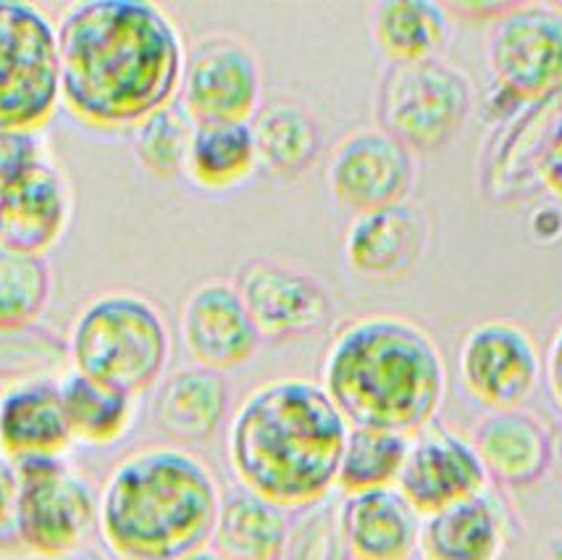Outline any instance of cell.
<instances>
[{
  "label": "cell",
  "mask_w": 562,
  "mask_h": 560,
  "mask_svg": "<svg viewBox=\"0 0 562 560\" xmlns=\"http://www.w3.org/2000/svg\"><path fill=\"white\" fill-rule=\"evenodd\" d=\"M58 30L61 103L100 132L135 130L179 96L184 43L150 0H82Z\"/></svg>",
  "instance_id": "6da1fadb"
},
{
  "label": "cell",
  "mask_w": 562,
  "mask_h": 560,
  "mask_svg": "<svg viewBox=\"0 0 562 560\" xmlns=\"http://www.w3.org/2000/svg\"><path fill=\"white\" fill-rule=\"evenodd\" d=\"M350 424L313 379L256 387L234 411L226 456L243 490L284 511L316 508L337 490Z\"/></svg>",
  "instance_id": "7a4b0ae2"
},
{
  "label": "cell",
  "mask_w": 562,
  "mask_h": 560,
  "mask_svg": "<svg viewBox=\"0 0 562 560\" xmlns=\"http://www.w3.org/2000/svg\"><path fill=\"white\" fill-rule=\"evenodd\" d=\"M321 387L345 422L413 437L447 395V366L431 332L400 313H366L331 339Z\"/></svg>",
  "instance_id": "3957f363"
},
{
  "label": "cell",
  "mask_w": 562,
  "mask_h": 560,
  "mask_svg": "<svg viewBox=\"0 0 562 560\" xmlns=\"http://www.w3.org/2000/svg\"><path fill=\"white\" fill-rule=\"evenodd\" d=\"M203 458L173 445L126 456L98 495V531L116 560H187L211 548L221 508Z\"/></svg>",
  "instance_id": "277c9868"
},
{
  "label": "cell",
  "mask_w": 562,
  "mask_h": 560,
  "mask_svg": "<svg viewBox=\"0 0 562 560\" xmlns=\"http://www.w3.org/2000/svg\"><path fill=\"white\" fill-rule=\"evenodd\" d=\"M69 358L74 371L139 397L171 361L164 311L135 290L100 292L74 318Z\"/></svg>",
  "instance_id": "5b68a950"
},
{
  "label": "cell",
  "mask_w": 562,
  "mask_h": 560,
  "mask_svg": "<svg viewBox=\"0 0 562 560\" xmlns=\"http://www.w3.org/2000/svg\"><path fill=\"white\" fill-rule=\"evenodd\" d=\"M473 111L471 77L447 58L390 64L376 96L379 130L416 153H437L463 132Z\"/></svg>",
  "instance_id": "8992f818"
},
{
  "label": "cell",
  "mask_w": 562,
  "mask_h": 560,
  "mask_svg": "<svg viewBox=\"0 0 562 560\" xmlns=\"http://www.w3.org/2000/svg\"><path fill=\"white\" fill-rule=\"evenodd\" d=\"M58 105L56 24L35 3L0 0V130L40 132Z\"/></svg>",
  "instance_id": "52a82bcc"
},
{
  "label": "cell",
  "mask_w": 562,
  "mask_h": 560,
  "mask_svg": "<svg viewBox=\"0 0 562 560\" xmlns=\"http://www.w3.org/2000/svg\"><path fill=\"white\" fill-rule=\"evenodd\" d=\"M16 473V531L26 558H64L85 548L98 526V495L66 458L11 463Z\"/></svg>",
  "instance_id": "ba28073f"
},
{
  "label": "cell",
  "mask_w": 562,
  "mask_h": 560,
  "mask_svg": "<svg viewBox=\"0 0 562 560\" xmlns=\"http://www.w3.org/2000/svg\"><path fill=\"white\" fill-rule=\"evenodd\" d=\"M486 61L494 82L520 103L562 96V9L552 3H513L492 24Z\"/></svg>",
  "instance_id": "9c48e42d"
},
{
  "label": "cell",
  "mask_w": 562,
  "mask_h": 560,
  "mask_svg": "<svg viewBox=\"0 0 562 560\" xmlns=\"http://www.w3.org/2000/svg\"><path fill=\"white\" fill-rule=\"evenodd\" d=\"M263 96L258 56L243 37L216 32L184 56L179 98L195 124L252 122Z\"/></svg>",
  "instance_id": "30bf717a"
},
{
  "label": "cell",
  "mask_w": 562,
  "mask_h": 560,
  "mask_svg": "<svg viewBox=\"0 0 562 560\" xmlns=\"http://www.w3.org/2000/svg\"><path fill=\"white\" fill-rule=\"evenodd\" d=\"M458 371L465 392L490 411H518L531 400L544 373V358L520 324L490 318L468 329Z\"/></svg>",
  "instance_id": "8fae6325"
},
{
  "label": "cell",
  "mask_w": 562,
  "mask_h": 560,
  "mask_svg": "<svg viewBox=\"0 0 562 560\" xmlns=\"http://www.w3.org/2000/svg\"><path fill=\"white\" fill-rule=\"evenodd\" d=\"M490 490V473L468 437L434 422L411 437L397 492L420 518Z\"/></svg>",
  "instance_id": "7c38bea8"
},
{
  "label": "cell",
  "mask_w": 562,
  "mask_h": 560,
  "mask_svg": "<svg viewBox=\"0 0 562 560\" xmlns=\"http://www.w3.org/2000/svg\"><path fill=\"white\" fill-rule=\"evenodd\" d=\"M416 184V156L379 126L350 132L329 161V190L355 216L405 203Z\"/></svg>",
  "instance_id": "4fadbf2b"
},
{
  "label": "cell",
  "mask_w": 562,
  "mask_h": 560,
  "mask_svg": "<svg viewBox=\"0 0 562 560\" xmlns=\"http://www.w3.org/2000/svg\"><path fill=\"white\" fill-rule=\"evenodd\" d=\"M179 335L192 363L216 373L250 363L263 343L237 284L226 279L192 287L179 311Z\"/></svg>",
  "instance_id": "5bb4252c"
},
{
  "label": "cell",
  "mask_w": 562,
  "mask_h": 560,
  "mask_svg": "<svg viewBox=\"0 0 562 560\" xmlns=\"http://www.w3.org/2000/svg\"><path fill=\"white\" fill-rule=\"evenodd\" d=\"M234 284L263 339L303 337L329 322V292L297 266L258 258L239 269Z\"/></svg>",
  "instance_id": "9a60e30c"
},
{
  "label": "cell",
  "mask_w": 562,
  "mask_h": 560,
  "mask_svg": "<svg viewBox=\"0 0 562 560\" xmlns=\"http://www.w3.org/2000/svg\"><path fill=\"white\" fill-rule=\"evenodd\" d=\"M562 124V96L528 103L510 122L494 126L481 161V187L492 200L510 203L539 187L537 171L547 145Z\"/></svg>",
  "instance_id": "2e32d148"
},
{
  "label": "cell",
  "mask_w": 562,
  "mask_h": 560,
  "mask_svg": "<svg viewBox=\"0 0 562 560\" xmlns=\"http://www.w3.org/2000/svg\"><path fill=\"white\" fill-rule=\"evenodd\" d=\"M428 245L424 211L411 203L360 213L345 235V264L358 279L392 284L411 277Z\"/></svg>",
  "instance_id": "e0dca14e"
},
{
  "label": "cell",
  "mask_w": 562,
  "mask_h": 560,
  "mask_svg": "<svg viewBox=\"0 0 562 560\" xmlns=\"http://www.w3.org/2000/svg\"><path fill=\"white\" fill-rule=\"evenodd\" d=\"M71 222V190L58 166L45 158L0 190V243L45 256Z\"/></svg>",
  "instance_id": "ac0fdd59"
},
{
  "label": "cell",
  "mask_w": 562,
  "mask_h": 560,
  "mask_svg": "<svg viewBox=\"0 0 562 560\" xmlns=\"http://www.w3.org/2000/svg\"><path fill=\"white\" fill-rule=\"evenodd\" d=\"M74 437L66 422L61 387L48 377L13 382L0 392V458H64Z\"/></svg>",
  "instance_id": "d6986e66"
},
{
  "label": "cell",
  "mask_w": 562,
  "mask_h": 560,
  "mask_svg": "<svg viewBox=\"0 0 562 560\" xmlns=\"http://www.w3.org/2000/svg\"><path fill=\"white\" fill-rule=\"evenodd\" d=\"M420 522L397 486L347 495L337 508L339 535L352 560H411L418 550Z\"/></svg>",
  "instance_id": "ffe728a7"
},
{
  "label": "cell",
  "mask_w": 562,
  "mask_h": 560,
  "mask_svg": "<svg viewBox=\"0 0 562 560\" xmlns=\"http://www.w3.org/2000/svg\"><path fill=\"white\" fill-rule=\"evenodd\" d=\"M471 443L490 482L513 490L537 484L552 466V432L524 408L490 411L479 422Z\"/></svg>",
  "instance_id": "44dd1931"
},
{
  "label": "cell",
  "mask_w": 562,
  "mask_h": 560,
  "mask_svg": "<svg viewBox=\"0 0 562 560\" xmlns=\"http://www.w3.org/2000/svg\"><path fill=\"white\" fill-rule=\"evenodd\" d=\"M510 518L505 505L486 490L463 503L431 513L420 522L418 552L424 560H499Z\"/></svg>",
  "instance_id": "7402d4cb"
},
{
  "label": "cell",
  "mask_w": 562,
  "mask_h": 560,
  "mask_svg": "<svg viewBox=\"0 0 562 560\" xmlns=\"http://www.w3.org/2000/svg\"><path fill=\"white\" fill-rule=\"evenodd\" d=\"M229 413V384L224 373L184 366L158 387L153 418L166 437L177 443H205Z\"/></svg>",
  "instance_id": "603a6c76"
},
{
  "label": "cell",
  "mask_w": 562,
  "mask_h": 560,
  "mask_svg": "<svg viewBox=\"0 0 562 560\" xmlns=\"http://www.w3.org/2000/svg\"><path fill=\"white\" fill-rule=\"evenodd\" d=\"M371 35L390 64L428 61L450 43L452 16L431 0H384L371 11Z\"/></svg>",
  "instance_id": "cb8c5ba5"
},
{
  "label": "cell",
  "mask_w": 562,
  "mask_h": 560,
  "mask_svg": "<svg viewBox=\"0 0 562 560\" xmlns=\"http://www.w3.org/2000/svg\"><path fill=\"white\" fill-rule=\"evenodd\" d=\"M286 511L247 490L221 497L211 548L226 560H281L290 542Z\"/></svg>",
  "instance_id": "d4e9b609"
},
{
  "label": "cell",
  "mask_w": 562,
  "mask_h": 560,
  "mask_svg": "<svg viewBox=\"0 0 562 560\" xmlns=\"http://www.w3.org/2000/svg\"><path fill=\"white\" fill-rule=\"evenodd\" d=\"M258 164L273 177H300L321 153V124L307 105L292 98L260 103L252 116Z\"/></svg>",
  "instance_id": "484cf974"
},
{
  "label": "cell",
  "mask_w": 562,
  "mask_h": 560,
  "mask_svg": "<svg viewBox=\"0 0 562 560\" xmlns=\"http://www.w3.org/2000/svg\"><path fill=\"white\" fill-rule=\"evenodd\" d=\"M258 169L250 122L195 124L184 166L192 184L209 192H226L245 184Z\"/></svg>",
  "instance_id": "4316f807"
},
{
  "label": "cell",
  "mask_w": 562,
  "mask_h": 560,
  "mask_svg": "<svg viewBox=\"0 0 562 560\" xmlns=\"http://www.w3.org/2000/svg\"><path fill=\"white\" fill-rule=\"evenodd\" d=\"M64 413L74 443L105 448L126 437L137 418V397L109 387L79 371H69L58 382Z\"/></svg>",
  "instance_id": "83f0119b"
},
{
  "label": "cell",
  "mask_w": 562,
  "mask_h": 560,
  "mask_svg": "<svg viewBox=\"0 0 562 560\" xmlns=\"http://www.w3.org/2000/svg\"><path fill=\"white\" fill-rule=\"evenodd\" d=\"M50 295L48 258L0 243V335L32 329L48 311Z\"/></svg>",
  "instance_id": "f1b7e54d"
},
{
  "label": "cell",
  "mask_w": 562,
  "mask_h": 560,
  "mask_svg": "<svg viewBox=\"0 0 562 560\" xmlns=\"http://www.w3.org/2000/svg\"><path fill=\"white\" fill-rule=\"evenodd\" d=\"M407 445H411V437L397 435V432L350 426L342 461H339L337 490L347 497L397 486Z\"/></svg>",
  "instance_id": "f546056e"
},
{
  "label": "cell",
  "mask_w": 562,
  "mask_h": 560,
  "mask_svg": "<svg viewBox=\"0 0 562 560\" xmlns=\"http://www.w3.org/2000/svg\"><path fill=\"white\" fill-rule=\"evenodd\" d=\"M192 132H195V122L187 116L182 105H166L132 130L135 158L147 175L158 179L184 175Z\"/></svg>",
  "instance_id": "4dcf8cb0"
},
{
  "label": "cell",
  "mask_w": 562,
  "mask_h": 560,
  "mask_svg": "<svg viewBox=\"0 0 562 560\" xmlns=\"http://www.w3.org/2000/svg\"><path fill=\"white\" fill-rule=\"evenodd\" d=\"M347 550L339 535L337 508L316 505L297 529L290 531V542L281 560H345Z\"/></svg>",
  "instance_id": "1f68e13d"
},
{
  "label": "cell",
  "mask_w": 562,
  "mask_h": 560,
  "mask_svg": "<svg viewBox=\"0 0 562 560\" xmlns=\"http://www.w3.org/2000/svg\"><path fill=\"white\" fill-rule=\"evenodd\" d=\"M45 158L48 156L40 132L0 130V190L35 169Z\"/></svg>",
  "instance_id": "d6a6232c"
},
{
  "label": "cell",
  "mask_w": 562,
  "mask_h": 560,
  "mask_svg": "<svg viewBox=\"0 0 562 560\" xmlns=\"http://www.w3.org/2000/svg\"><path fill=\"white\" fill-rule=\"evenodd\" d=\"M26 558L16 531V473L0 458V560Z\"/></svg>",
  "instance_id": "836d02e7"
},
{
  "label": "cell",
  "mask_w": 562,
  "mask_h": 560,
  "mask_svg": "<svg viewBox=\"0 0 562 560\" xmlns=\"http://www.w3.org/2000/svg\"><path fill=\"white\" fill-rule=\"evenodd\" d=\"M537 179L539 187H544V190H550L554 198L562 200V124L552 135L550 145H547L544 156H541Z\"/></svg>",
  "instance_id": "e575fe53"
},
{
  "label": "cell",
  "mask_w": 562,
  "mask_h": 560,
  "mask_svg": "<svg viewBox=\"0 0 562 560\" xmlns=\"http://www.w3.org/2000/svg\"><path fill=\"white\" fill-rule=\"evenodd\" d=\"M528 229L537 243L554 245L562 239V205L560 203H544L528 219Z\"/></svg>",
  "instance_id": "d590c367"
},
{
  "label": "cell",
  "mask_w": 562,
  "mask_h": 560,
  "mask_svg": "<svg viewBox=\"0 0 562 560\" xmlns=\"http://www.w3.org/2000/svg\"><path fill=\"white\" fill-rule=\"evenodd\" d=\"M544 373L547 384H550V395L562 413V322L550 339V348H547L544 356Z\"/></svg>",
  "instance_id": "8d00e7d4"
},
{
  "label": "cell",
  "mask_w": 562,
  "mask_h": 560,
  "mask_svg": "<svg viewBox=\"0 0 562 560\" xmlns=\"http://www.w3.org/2000/svg\"><path fill=\"white\" fill-rule=\"evenodd\" d=\"M552 463L558 466V471L562 477V424L552 432Z\"/></svg>",
  "instance_id": "74e56055"
},
{
  "label": "cell",
  "mask_w": 562,
  "mask_h": 560,
  "mask_svg": "<svg viewBox=\"0 0 562 560\" xmlns=\"http://www.w3.org/2000/svg\"><path fill=\"white\" fill-rule=\"evenodd\" d=\"M48 560H105V558L100 556L98 550L82 548V550H77V552H69V556H64V558H48Z\"/></svg>",
  "instance_id": "f35d334b"
},
{
  "label": "cell",
  "mask_w": 562,
  "mask_h": 560,
  "mask_svg": "<svg viewBox=\"0 0 562 560\" xmlns=\"http://www.w3.org/2000/svg\"><path fill=\"white\" fill-rule=\"evenodd\" d=\"M547 560H562V535L554 537L547 548Z\"/></svg>",
  "instance_id": "ab89813d"
},
{
  "label": "cell",
  "mask_w": 562,
  "mask_h": 560,
  "mask_svg": "<svg viewBox=\"0 0 562 560\" xmlns=\"http://www.w3.org/2000/svg\"><path fill=\"white\" fill-rule=\"evenodd\" d=\"M187 560H226V558H224V556H218V552L213 550V548H205V550L195 552V556H190Z\"/></svg>",
  "instance_id": "60d3db41"
},
{
  "label": "cell",
  "mask_w": 562,
  "mask_h": 560,
  "mask_svg": "<svg viewBox=\"0 0 562 560\" xmlns=\"http://www.w3.org/2000/svg\"><path fill=\"white\" fill-rule=\"evenodd\" d=\"M0 392H3V390H0Z\"/></svg>",
  "instance_id": "b9f144b4"
}]
</instances>
